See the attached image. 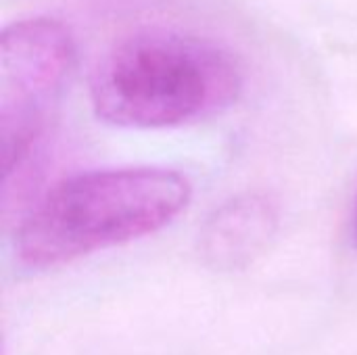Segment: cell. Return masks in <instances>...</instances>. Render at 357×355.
I'll return each instance as SVG.
<instances>
[{"label":"cell","mask_w":357,"mask_h":355,"mask_svg":"<svg viewBox=\"0 0 357 355\" xmlns=\"http://www.w3.org/2000/svg\"><path fill=\"white\" fill-rule=\"evenodd\" d=\"M351 239H354V245L357 247V195L356 203H354V216H351Z\"/></svg>","instance_id":"5"},{"label":"cell","mask_w":357,"mask_h":355,"mask_svg":"<svg viewBox=\"0 0 357 355\" xmlns=\"http://www.w3.org/2000/svg\"><path fill=\"white\" fill-rule=\"evenodd\" d=\"M190 197V180L167 167L94 169L65 178L19 224L17 259L48 270L144 239L172 224Z\"/></svg>","instance_id":"2"},{"label":"cell","mask_w":357,"mask_h":355,"mask_svg":"<svg viewBox=\"0 0 357 355\" xmlns=\"http://www.w3.org/2000/svg\"><path fill=\"white\" fill-rule=\"evenodd\" d=\"M280 226V205L264 190H247L215 207L197 236L201 262L215 272H236L266 253Z\"/></svg>","instance_id":"4"},{"label":"cell","mask_w":357,"mask_h":355,"mask_svg":"<svg viewBox=\"0 0 357 355\" xmlns=\"http://www.w3.org/2000/svg\"><path fill=\"white\" fill-rule=\"evenodd\" d=\"M243 69L224 44L190 31L146 27L119 38L90 75L98 119L119 128H176L236 103Z\"/></svg>","instance_id":"1"},{"label":"cell","mask_w":357,"mask_h":355,"mask_svg":"<svg viewBox=\"0 0 357 355\" xmlns=\"http://www.w3.org/2000/svg\"><path fill=\"white\" fill-rule=\"evenodd\" d=\"M2 98L50 107L75 65L69 29L50 17H29L0 33Z\"/></svg>","instance_id":"3"}]
</instances>
